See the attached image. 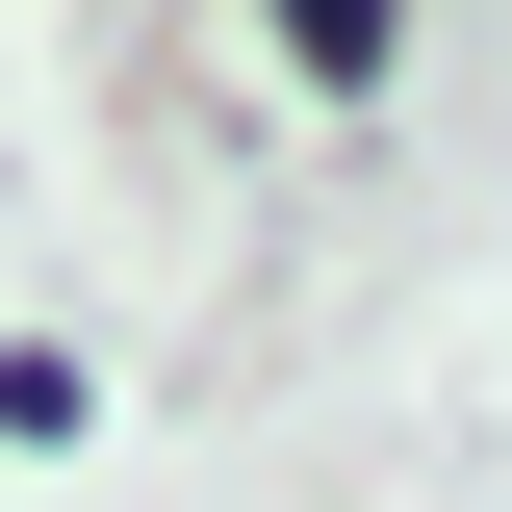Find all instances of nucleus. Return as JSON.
Returning a JSON list of instances; mask_svg holds the SVG:
<instances>
[{
  "mask_svg": "<svg viewBox=\"0 0 512 512\" xmlns=\"http://www.w3.org/2000/svg\"><path fill=\"white\" fill-rule=\"evenodd\" d=\"M256 26H282V52H308V77H333V103H359V77H384V52H410V0H256Z\"/></svg>",
  "mask_w": 512,
  "mask_h": 512,
  "instance_id": "f257e3e1",
  "label": "nucleus"
}]
</instances>
